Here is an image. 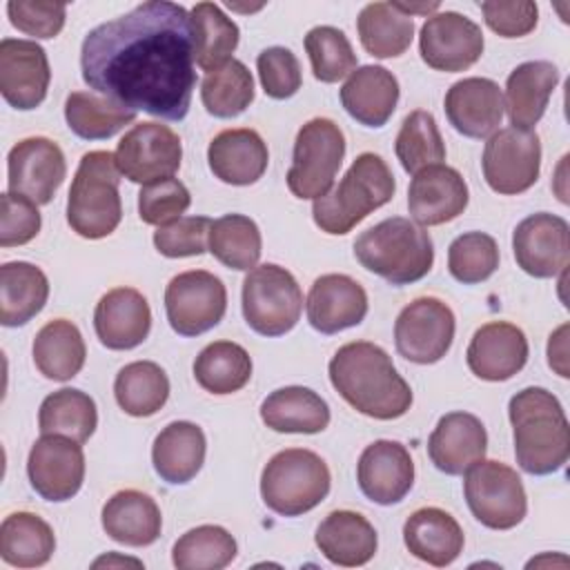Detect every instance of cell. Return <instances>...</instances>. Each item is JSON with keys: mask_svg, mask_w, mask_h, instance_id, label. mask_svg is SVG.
Segmentation results:
<instances>
[{"mask_svg": "<svg viewBox=\"0 0 570 570\" xmlns=\"http://www.w3.org/2000/svg\"><path fill=\"white\" fill-rule=\"evenodd\" d=\"M191 16L167 0H149L94 27L80 47L91 91L165 120H183L196 87Z\"/></svg>", "mask_w": 570, "mask_h": 570, "instance_id": "6da1fadb", "label": "cell"}, {"mask_svg": "<svg viewBox=\"0 0 570 570\" xmlns=\"http://www.w3.org/2000/svg\"><path fill=\"white\" fill-rule=\"evenodd\" d=\"M327 374L343 401L370 419L392 421L412 405L407 381L376 343L352 341L341 345L327 365Z\"/></svg>", "mask_w": 570, "mask_h": 570, "instance_id": "7a4b0ae2", "label": "cell"}, {"mask_svg": "<svg viewBox=\"0 0 570 570\" xmlns=\"http://www.w3.org/2000/svg\"><path fill=\"white\" fill-rule=\"evenodd\" d=\"M514 456L523 472L546 476L570 456V425L559 399L546 387H525L508 403Z\"/></svg>", "mask_w": 570, "mask_h": 570, "instance_id": "3957f363", "label": "cell"}, {"mask_svg": "<svg viewBox=\"0 0 570 570\" xmlns=\"http://www.w3.org/2000/svg\"><path fill=\"white\" fill-rule=\"evenodd\" d=\"M394 191L396 180L387 163L374 151H363L341 183L312 203V218L321 232L343 236L374 209L390 203Z\"/></svg>", "mask_w": 570, "mask_h": 570, "instance_id": "277c9868", "label": "cell"}, {"mask_svg": "<svg viewBox=\"0 0 570 570\" xmlns=\"http://www.w3.org/2000/svg\"><path fill=\"white\" fill-rule=\"evenodd\" d=\"M354 256L367 272L401 287L421 281L432 269L434 245L425 227L392 216L358 234Z\"/></svg>", "mask_w": 570, "mask_h": 570, "instance_id": "5b68a950", "label": "cell"}, {"mask_svg": "<svg viewBox=\"0 0 570 570\" xmlns=\"http://www.w3.org/2000/svg\"><path fill=\"white\" fill-rule=\"evenodd\" d=\"M120 176L116 156L107 149L87 151L80 158L67 196V223L78 236L98 240L120 225Z\"/></svg>", "mask_w": 570, "mask_h": 570, "instance_id": "8992f818", "label": "cell"}, {"mask_svg": "<svg viewBox=\"0 0 570 570\" xmlns=\"http://www.w3.org/2000/svg\"><path fill=\"white\" fill-rule=\"evenodd\" d=\"M327 463L312 450L287 448L276 452L261 472V497L281 517H301L330 494Z\"/></svg>", "mask_w": 570, "mask_h": 570, "instance_id": "52a82bcc", "label": "cell"}, {"mask_svg": "<svg viewBox=\"0 0 570 570\" xmlns=\"http://www.w3.org/2000/svg\"><path fill=\"white\" fill-rule=\"evenodd\" d=\"M345 158V136L332 118L307 120L294 140L292 167L287 169V187L301 200L325 196Z\"/></svg>", "mask_w": 570, "mask_h": 570, "instance_id": "ba28073f", "label": "cell"}, {"mask_svg": "<svg viewBox=\"0 0 570 570\" xmlns=\"http://www.w3.org/2000/svg\"><path fill=\"white\" fill-rule=\"evenodd\" d=\"M243 316L245 323L261 336H283L301 318L303 292L281 265L265 263L249 269L243 281Z\"/></svg>", "mask_w": 570, "mask_h": 570, "instance_id": "9c48e42d", "label": "cell"}, {"mask_svg": "<svg viewBox=\"0 0 570 570\" xmlns=\"http://www.w3.org/2000/svg\"><path fill=\"white\" fill-rule=\"evenodd\" d=\"M463 474L465 503L479 523L490 530H512L525 519L528 497L517 470L481 459Z\"/></svg>", "mask_w": 570, "mask_h": 570, "instance_id": "30bf717a", "label": "cell"}, {"mask_svg": "<svg viewBox=\"0 0 570 570\" xmlns=\"http://www.w3.org/2000/svg\"><path fill=\"white\" fill-rule=\"evenodd\" d=\"M227 309V289L218 276L205 269L176 274L165 287V312L180 336H198L216 327Z\"/></svg>", "mask_w": 570, "mask_h": 570, "instance_id": "8fae6325", "label": "cell"}, {"mask_svg": "<svg viewBox=\"0 0 570 570\" xmlns=\"http://www.w3.org/2000/svg\"><path fill=\"white\" fill-rule=\"evenodd\" d=\"M481 167L492 191L503 196L523 194L539 178L541 140L532 129H499L483 147Z\"/></svg>", "mask_w": 570, "mask_h": 570, "instance_id": "7c38bea8", "label": "cell"}, {"mask_svg": "<svg viewBox=\"0 0 570 570\" xmlns=\"http://www.w3.org/2000/svg\"><path fill=\"white\" fill-rule=\"evenodd\" d=\"M454 312L436 296H419L394 321L396 352L419 365L441 361L454 341Z\"/></svg>", "mask_w": 570, "mask_h": 570, "instance_id": "4fadbf2b", "label": "cell"}, {"mask_svg": "<svg viewBox=\"0 0 570 570\" xmlns=\"http://www.w3.org/2000/svg\"><path fill=\"white\" fill-rule=\"evenodd\" d=\"M120 174L138 185L171 178L180 169L183 145L174 129L160 122H138L114 151Z\"/></svg>", "mask_w": 570, "mask_h": 570, "instance_id": "5bb4252c", "label": "cell"}, {"mask_svg": "<svg viewBox=\"0 0 570 570\" xmlns=\"http://www.w3.org/2000/svg\"><path fill=\"white\" fill-rule=\"evenodd\" d=\"M483 45L481 27L456 11L428 16L419 31V53L434 71H465L481 58Z\"/></svg>", "mask_w": 570, "mask_h": 570, "instance_id": "9a60e30c", "label": "cell"}, {"mask_svg": "<svg viewBox=\"0 0 570 570\" xmlns=\"http://www.w3.org/2000/svg\"><path fill=\"white\" fill-rule=\"evenodd\" d=\"M27 476L45 501H67L85 481V454L78 441L62 434H42L29 450Z\"/></svg>", "mask_w": 570, "mask_h": 570, "instance_id": "2e32d148", "label": "cell"}, {"mask_svg": "<svg viewBox=\"0 0 570 570\" xmlns=\"http://www.w3.org/2000/svg\"><path fill=\"white\" fill-rule=\"evenodd\" d=\"M67 176L65 154L58 142L31 136L16 142L7 156L9 191L27 196L36 205H49Z\"/></svg>", "mask_w": 570, "mask_h": 570, "instance_id": "e0dca14e", "label": "cell"}, {"mask_svg": "<svg viewBox=\"0 0 570 570\" xmlns=\"http://www.w3.org/2000/svg\"><path fill=\"white\" fill-rule=\"evenodd\" d=\"M517 265L534 278H552L570 261V225L566 218L548 212L523 218L512 234Z\"/></svg>", "mask_w": 570, "mask_h": 570, "instance_id": "ac0fdd59", "label": "cell"}, {"mask_svg": "<svg viewBox=\"0 0 570 570\" xmlns=\"http://www.w3.org/2000/svg\"><path fill=\"white\" fill-rule=\"evenodd\" d=\"M51 82L47 51L36 40L2 38L0 42V94L20 111L42 105Z\"/></svg>", "mask_w": 570, "mask_h": 570, "instance_id": "d6986e66", "label": "cell"}, {"mask_svg": "<svg viewBox=\"0 0 570 570\" xmlns=\"http://www.w3.org/2000/svg\"><path fill=\"white\" fill-rule=\"evenodd\" d=\"M356 481L370 501L394 505L414 485V461L403 443L387 439L374 441L358 456Z\"/></svg>", "mask_w": 570, "mask_h": 570, "instance_id": "ffe728a7", "label": "cell"}, {"mask_svg": "<svg viewBox=\"0 0 570 570\" xmlns=\"http://www.w3.org/2000/svg\"><path fill=\"white\" fill-rule=\"evenodd\" d=\"M470 191L463 176L443 163L414 174L407 189V209L416 225L434 227L454 220L468 207Z\"/></svg>", "mask_w": 570, "mask_h": 570, "instance_id": "44dd1931", "label": "cell"}, {"mask_svg": "<svg viewBox=\"0 0 570 570\" xmlns=\"http://www.w3.org/2000/svg\"><path fill=\"white\" fill-rule=\"evenodd\" d=\"M528 338L521 327L508 321H492L481 325L468 345L465 361L481 381H508L528 363Z\"/></svg>", "mask_w": 570, "mask_h": 570, "instance_id": "7402d4cb", "label": "cell"}, {"mask_svg": "<svg viewBox=\"0 0 570 570\" xmlns=\"http://www.w3.org/2000/svg\"><path fill=\"white\" fill-rule=\"evenodd\" d=\"M307 321L321 334H336L358 325L367 314V294L347 274L318 276L305 301Z\"/></svg>", "mask_w": 570, "mask_h": 570, "instance_id": "603a6c76", "label": "cell"}, {"mask_svg": "<svg viewBox=\"0 0 570 570\" xmlns=\"http://www.w3.org/2000/svg\"><path fill=\"white\" fill-rule=\"evenodd\" d=\"M94 330L107 350H134L151 330L147 298L134 287H114L100 296L94 309Z\"/></svg>", "mask_w": 570, "mask_h": 570, "instance_id": "cb8c5ba5", "label": "cell"}, {"mask_svg": "<svg viewBox=\"0 0 570 570\" xmlns=\"http://www.w3.org/2000/svg\"><path fill=\"white\" fill-rule=\"evenodd\" d=\"M443 109L459 134L468 138H485L501 125L503 94L490 78H463L448 89Z\"/></svg>", "mask_w": 570, "mask_h": 570, "instance_id": "d4e9b609", "label": "cell"}, {"mask_svg": "<svg viewBox=\"0 0 570 570\" xmlns=\"http://www.w3.org/2000/svg\"><path fill=\"white\" fill-rule=\"evenodd\" d=\"M488 432L470 412H450L439 419L428 439V454L436 470L459 476L485 456Z\"/></svg>", "mask_w": 570, "mask_h": 570, "instance_id": "484cf974", "label": "cell"}, {"mask_svg": "<svg viewBox=\"0 0 570 570\" xmlns=\"http://www.w3.org/2000/svg\"><path fill=\"white\" fill-rule=\"evenodd\" d=\"M212 174L227 185H254L267 169L269 151L258 131L249 127L223 129L207 147Z\"/></svg>", "mask_w": 570, "mask_h": 570, "instance_id": "4316f807", "label": "cell"}, {"mask_svg": "<svg viewBox=\"0 0 570 570\" xmlns=\"http://www.w3.org/2000/svg\"><path fill=\"white\" fill-rule=\"evenodd\" d=\"M399 80L381 65H363L354 69L341 87L343 109L365 127H383L399 102Z\"/></svg>", "mask_w": 570, "mask_h": 570, "instance_id": "83f0119b", "label": "cell"}, {"mask_svg": "<svg viewBox=\"0 0 570 570\" xmlns=\"http://www.w3.org/2000/svg\"><path fill=\"white\" fill-rule=\"evenodd\" d=\"M403 541L410 554L434 566L445 568L463 552V530L459 521L441 508H419L403 523Z\"/></svg>", "mask_w": 570, "mask_h": 570, "instance_id": "f1b7e54d", "label": "cell"}, {"mask_svg": "<svg viewBox=\"0 0 570 570\" xmlns=\"http://www.w3.org/2000/svg\"><path fill=\"white\" fill-rule=\"evenodd\" d=\"M321 554L343 568L365 566L379 548L374 525L358 512L334 510L316 528L314 534Z\"/></svg>", "mask_w": 570, "mask_h": 570, "instance_id": "f546056e", "label": "cell"}, {"mask_svg": "<svg viewBox=\"0 0 570 570\" xmlns=\"http://www.w3.org/2000/svg\"><path fill=\"white\" fill-rule=\"evenodd\" d=\"M559 85V69L548 60H528L517 65L505 80L503 109L510 125L532 129L546 114L548 100Z\"/></svg>", "mask_w": 570, "mask_h": 570, "instance_id": "4dcf8cb0", "label": "cell"}, {"mask_svg": "<svg viewBox=\"0 0 570 570\" xmlns=\"http://www.w3.org/2000/svg\"><path fill=\"white\" fill-rule=\"evenodd\" d=\"M205 452V432L191 421H174L165 425L154 439L151 463L163 481L183 485L200 472Z\"/></svg>", "mask_w": 570, "mask_h": 570, "instance_id": "1f68e13d", "label": "cell"}, {"mask_svg": "<svg viewBox=\"0 0 570 570\" xmlns=\"http://www.w3.org/2000/svg\"><path fill=\"white\" fill-rule=\"evenodd\" d=\"M160 508L140 490H120L102 505V530L122 546H151L160 537Z\"/></svg>", "mask_w": 570, "mask_h": 570, "instance_id": "d6a6232c", "label": "cell"}, {"mask_svg": "<svg viewBox=\"0 0 570 570\" xmlns=\"http://www.w3.org/2000/svg\"><path fill=\"white\" fill-rule=\"evenodd\" d=\"M261 419L274 432L318 434L330 425V407L314 390L287 385L267 394L261 403Z\"/></svg>", "mask_w": 570, "mask_h": 570, "instance_id": "836d02e7", "label": "cell"}, {"mask_svg": "<svg viewBox=\"0 0 570 570\" xmlns=\"http://www.w3.org/2000/svg\"><path fill=\"white\" fill-rule=\"evenodd\" d=\"M49 298L45 272L27 261L4 263L0 267V323L4 327L27 325Z\"/></svg>", "mask_w": 570, "mask_h": 570, "instance_id": "e575fe53", "label": "cell"}, {"mask_svg": "<svg viewBox=\"0 0 570 570\" xmlns=\"http://www.w3.org/2000/svg\"><path fill=\"white\" fill-rule=\"evenodd\" d=\"M36 370L51 381L73 379L87 358V345L76 323L67 318H53L42 325L33 338Z\"/></svg>", "mask_w": 570, "mask_h": 570, "instance_id": "d590c367", "label": "cell"}, {"mask_svg": "<svg viewBox=\"0 0 570 570\" xmlns=\"http://www.w3.org/2000/svg\"><path fill=\"white\" fill-rule=\"evenodd\" d=\"M363 49L374 58H399L414 38V20L396 2H370L356 18Z\"/></svg>", "mask_w": 570, "mask_h": 570, "instance_id": "8d00e7d4", "label": "cell"}, {"mask_svg": "<svg viewBox=\"0 0 570 570\" xmlns=\"http://www.w3.org/2000/svg\"><path fill=\"white\" fill-rule=\"evenodd\" d=\"M56 550L51 525L33 512H11L0 525V557L13 568L45 566Z\"/></svg>", "mask_w": 570, "mask_h": 570, "instance_id": "74e56055", "label": "cell"}, {"mask_svg": "<svg viewBox=\"0 0 570 570\" xmlns=\"http://www.w3.org/2000/svg\"><path fill=\"white\" fill-rule=\"evenodd\" d=\"M67 127L85 140H105L136 120V111L98 91H71L65 100Z\"/></svg>", "mask_w": 570, "mask_h": 570, "instance_id": "f35d334b", "label": "cell"}, {"mask_svg": "<svg viewBox=\"0 0 570 570\" xmlns=\"http://www.w3.org/2000/svg\"><path fill=\"white\" fill-rule=\"evenodd\" d=\"M196 383L212 394H232L252 379V356L234 341H214L194 361Z\"/></svg>", "mask_w": 570, "mask_h": 570, "instance_id": "ab89813d", "label": "cell"}, {"mask_svg": "<svg viewBox=\"0 0 570 570\" xmlns=\"http://www.w3.org/2000/svg\"><path fill=\"white\" fill-rule=\"evenodd\" d=\"M98 425L94 399L76 387H62L45 396L38 412L40 434H62L78 443L89 441Z\"/></svg>", "mask_w": 570, "mask_h": 570, "instance_id": "60d3db41", "label": "cell"}, {"mask_svg": "<svg viewBox=\"0 0 570 570\" xmlns=\"http://www.w3.org/2000/svg\"><path fill=\"white\" fill-rule=\"evenodd\" d=\"M114 396L129 416H151L169 399V379L154 361L127 363L114 381Z\"/></svg>", "mask_w": 570, "mask_h": 570, "instance_id": "b9f144b4", "label": "cell"}, {"mask_svg": "<svg viewBox=\"0 0 570 570\" xmlns=\"http://www.w3.org/2000/svg\"><path fill=\"white\" fill-rule=\"evenodd\" d=\"M207 252L229 269L249 272L258 265L263 252L261 229L245 214H225L212 220Z\"/></svg>", "mask_w": 570, "mask_h": 570, "instance_id": "7bdbcfd3", "label": "cell"}, {"mask_svg": "<svg viewBox=\"0 0 570 570\" xmlns=\"http://www.w3.org/2000/svg\"><path fill=\"white\" fill-rule=\"evenodd\" d=\"M196 40V65L203 71H214L232 60L238 47V27L214 2H198L189 9Z\"/></svg>", "mask_w": 570, "mask_h": 570, "instance_id": "ee69618b", "label": "cell"}, {"mask_svg": "<svg viewBox=\"0 0 570 570\" xmlns=\"http://www.w3.org/2000/svg\"><path fill=\"white\" fill-rule=\"evenodd\" d=\"M200 100L214 118H236L254 100V78L245 62L232 58L223 67L205 73Z\"/></svg>", "mask_w": 570, "mask_h": 570, "instance_id": "f6af8a7d", "label": "cell"}, {"mask_svg": "<svg viewBox=\"0 0 570 570\" xmlns=\"http://www.w3.org/2000/svg\"><path fill=\"white\" fill-rule=\"evenodd\" d=\"M236 539L220 525H198L187 530L171 548L178 570H220L236 559Z\"/></svg>", "mask_w": 570, "mask_h": 570, "instance_id": "bcb514c9", "label": "cell"}, {"mask_svg": "<svg viewBox=\"0 0 570 570\" xmlns=\"http://www.w3.org/2000/svg\"><path fill=\"white\" fill-rule=\"evenodd\" d=\"M396 158L407 174H416L423 167L445 160V142L436 127V120L425 109H414L401 122L394 142Z\"/></svg>", "mask_w": 570, "mask_h": 570, "instance_id": "7dc6e473", "label": "cell"}, {"mask_svg": "<svg viewBox=\"0 0 570 570\" xmlns=\"http://www.w3.org/2000/svg\"><path fill=\"white\" fill-rule=\"evenodd\" d=\"M305 51L316 80L332 85L343 80L356 69V53L347 36L330 24H321L307 31Z\"/></svg>", "mask_w": 570, "mask_h": 570, "instance_id": "c3c4849f", "label": "cell"}, {"mask_svg": "<svg viewBox=\"0 0 570 570\" xmlns=\"http://www.w3.org/2000/svg\"><path fill=\"white\" fill-rule=\"evenodd\" d=\"M499 267V245L490 234L465 232L450 243L448 269L463 285L488 281Z\"/></svg>", "mask_w": 570, "mask_h": 570, "instance_id": "681fc988", "label": "cell"}, {"mask_svg": "<svg viewBox=\"0 0 570 570\" xmlns=\"http://www.w3.org/2000/svg\"><path fill=\"white\" fill-rule=\"evenodd\" d=\"M191 205L189 189L178 178H163L149 183L138 194V216L147 225L163 227L180 218Z\"/></svg>", "mask_w": 570, "mask_h": 570, "instance_id": "f907efd6", "label": "cell"}, {"mask_svg": "<svg viewBox=\"0 0 570 570\" xmlns=\"http://www.w3.org/2000/svg\"><path fill=\"white\" fill-rule=\"evenodd\" d=\"M209 227L207 216H180L154 232V245L167 258L200 256L207 252Z\"/></svg>", "mask_w": 570, "mask_h": 570, "instance_id": "816d5d0a", "label": "cell"}, {"mask_svg": "<svg viewBox=\"0 0 570 570\" xmlns=\"http://www.w3.org/2000/svg\"><path fill=\"white\" fill-rule=\"evenodd\" d=\"M256 69L263 91L274 100L292 98L301 85V62L287 47H267L256 58Z\"/></svg>", "mask_w": 570, "mask_h": 570, "instance_id": "f5cc1de1", "label": "cell"}, {"mask_svg": "<svg viewBox=\"0 0 570 570\" xmlns=\"http://www.w3.org/2000/svg\"><path fill=\"white\" fill-rule=\"evenodd\" d=\"M7 16L9 22L27 36L56 38L65 27L67 7L47 0H9Z\"/></svg>", "mask_w": 570, "mask_h": 570, "instance_id": "db71d44e", "label": "cell"}, {"mask_svg": "<svg viewBox=\"0 0 570 570\" xmlns=\"http://www.w3.org/2000/svg\"><path fill=\"white\" fill-rule=\"evenodd\" d=\"M2 214H0V245L16 247L33 240L40 232L42 218L38 205L27 196L4 191L2 198Z\"/></svg>", "mask_w": 570, "mask_h": 570, "instance_id": "11a10c76", "label": "cell"}, {"mask_svg": "<svg viewBox=\"0 0 570 570\" xmlns=\"http://www.w3.org/2000/svg\"><path fill=\"white\" fill-rule=\"evenodd\" d=\"M481 13L485 24L501 38H523L537 27L539 20V9L530 0H488L481 2Z\"/></svg>", "mask_w": 570, "mask_h": 570, "instance_id": "9f6ffc18", "label": "cell"}, {"mask_svg": "<svg viewBox=\"0 0 570 570\" xmlns=\"http://www.w3.org/2000/svg\"><path fill=\"white\" fill-rule=\"evenodd\" d=\"M566 336H568V325L563 323L557 332L550 334V341H548V365L563 379L570 376L568 365H566V361H568V347H566L568 338Z\"/></svg>", "mask_w": 570, "mask_h": 570, "instance_id": "6f0895ef", "label": "cell"}]
</instances>
